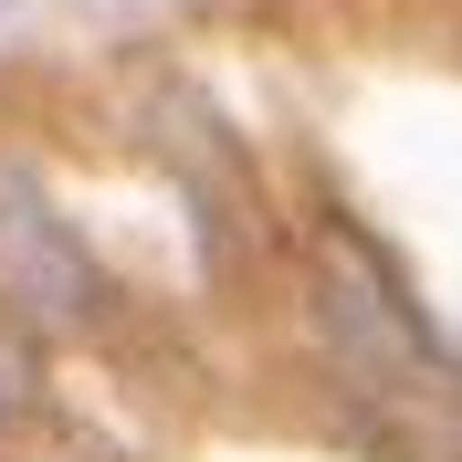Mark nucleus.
I'll use <instances>...</instances> for the list:
<instances>
[{
	"label": "nucleus",
	"mask_w": 462,
	"mask_h": 462,
	"mask_svg": "<svg viewBox=\"0 0 462 462\" xmlns=\"http://www.w3.org/2000/svg\"><path fill=\"white\" fill-rule=\"evenodd\" d=\"M0 294L22 316H74L85 305V253L53 231V210L32 200L22 169H0Z\"/></svg>",
	"instance_id": "obj_1"
}]
</instances>
